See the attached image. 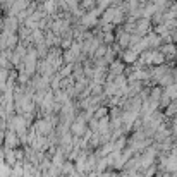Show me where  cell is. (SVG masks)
<instances>
[{"mask_svg":"<svg viewBox=\"0 0 177 177\" xmlns=\"http://www.w3.org/2000/svg\"><path fill=\"white\" fill-rule=\"evenodd\" d=\"M0 177H9V167L0 163Z\"/></svg>","mask_w":177,"mask_h":177,"instance_id":"cell-1","label":"cell"}]
</instances>
